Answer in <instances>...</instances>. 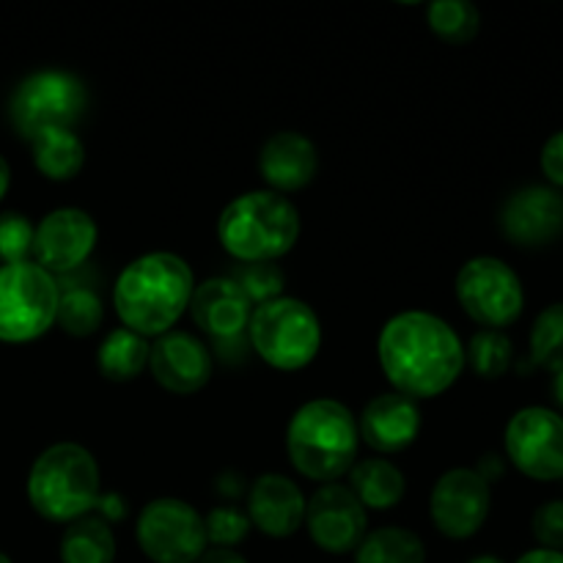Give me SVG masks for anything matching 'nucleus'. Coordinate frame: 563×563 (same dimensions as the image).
I'll return each mask as SVG.
<instances>
[{
	"mask_svg": "<svg viewBox=\"0 0 563 563\" xmlns=\"http://www.w3.org/2000/svg\"><path fill=\"white\" fill-rule=\"evenodd\" d=\"M377 355L396 394L412 401L445 394L465 368V346L456 330L427 311H405L385 322Z\"/></svg>",
	"mask_w": 563,
	"mask_h": 563,
	"instance_id": "obj_1",
	"label": "nucleus"
},
{
	"mask_svg": "<svg viewBox=\"0 0 563 563\" xmlns=\"http://www.w3.org/2000/svg\"><path fill=\"white\" fill-rule=\"evenodd\" d=\"M196 278L176 253H146L121 269L113 286V308L126 330L143 339L170 333L190 308Z\"/></svg>",
	"mask_w": 563,
	"mask_h": 563,
	"instance_id": "obj_2",
	"label": "nucleus"
},
{
	"mask_svg": "<svg viewBox=\"0 0 563 563\" xmlns=\"http://www.w3.org/2000/svg\"><path fill=\"white\" fill-rule=\"evenodd\" d=\"M357 421L335 399H313L291 416L286 451L297 473L311 482L330 484L352 471L357 456Z\"/></svg>",
	"mask_w": 563,
	"mask_h": 563,
	"instance_id": "obj_3",
	"label": "nucleus"
},
{
	"mask_svg": "<svg viewBox=\"0 0 563 563\" xmlns=\"http://www.w3.org/2000/svg\"><path fill=\"white\" fill-rule=\"evenodd\" d=\"M300 236V214L289 198L273 190H253L234 198L220 212L218 240L234 262H278Z\"/></svg>",
	"mask_w": 563,
	"mask_h": 563,
	"instance_id": "obj_4",
	"label": "nucleus"
},
{
	"mask_svg": "<svg viewBox=\"0 0 563 563\" xmlns=\"http://www.w3.org/2000/svg\"><path fill=\"white\" fill-rule=\"evenodd\" d=\"M27 500L47 522L80 520L99 500V467L91 451L77 443H55L38 454L27 476Z\"/></svg>",
	"mask_w": 563,
	"mask_h": 563,
	"instance_id": "obj_5",
	"label": "nucleus"
},
{
	"mask_svg": "<svg viewBox=\"0 0 563 563\" xmlns=\"http://www.w3.org/2000/svg\"><path fill=\"white\" fill-rule=\"evenodd\" d=\"M247 339L267 366L278 372H300L319 355L322 324L308 302L278 297L253 308Z\"/></svg>",
	"mask_w": 563,
	"mask_h": 563,
	"instance_id": "obj_6",
	"label": "nucleus"
},
{
	"mask_svg": "<svg viewBox=\"0 0 563 563\" xmlns=\"http://www.w3.org/2000/svg\"><path fill=\"white\" fill-rule=\"evenodd\" d=\"M60 286L36 262L0 267V341L27 344L47 333L58 317Z\"/></svg>",
	"mask_w": 563,
	"mask_h": 563,
	"instance_id": "obj_7",
	"label": "nucleus"
},
{
	"mask_svg": "<svg viewBox=\"0 0 563 563\" xmlns=\"http://www.w3.org/2000/svg\"><path fill=\"white\" fill-rule=\"evenodd\" d=\"M88 108V91L75 75L44 69L25 77L11 93L9 119L16 135L31 141L42 130H71Z\"/></svg>",
	"mask_w": 563,
	"mask_h": 563,
	"instance_id": "obj_8",
	"label": "nucleus"
},
{
	"mask_svg": "<svg viewBox=\"0 0 563 563\" xmlns=\"http://www.w3.org/2000/svg\"><path fill=\"white\" fill-rule=\"evenodd\" d=\"M456 300L484 330H504L520 319L526 291L509 264L495 256H476L462 264L456 275Z\"/></svg>",
	"mask_w": 563,
	"mask_h": 563,
	"instance_id": "obj_9",
	"label": "nucleus"
},
{
	"mask_svg": "<svg viewBox=\"0 0 563 563\" xmlns=\"http://www.w3.org/2000/svg\"><path fill=\"white\" fill-rule=\"evenodd\" d=\"M137 548L152 563H198L207 553L203 517L179 498H157L137 517Z\"/></svg>",
	"mask_w": 563,
	"mask_h": 563,
	"instance_id": "obj_10",
	"label": "nucleus"
},
{
	"mask_svg": "<svg viewBox=\"0 0 563 563\" xmlns=\"http://www.w3.org/2000/svg\"><path fill=\"white\" fill-rule=\"evenodd\" d=\"M506 456L537 482L563 478V418L548 407H526L506 427Z\"/></svg>",
	"mask_w": 563,
	"mask_h": 563,
	"instance_id": "obj_11",
	"label": "nucleus"
},
{
	"mask_svg": "<svg viewBox=\"0 0 563 563\" xmlns=\"http://www.w3.org/2000/svg\"><path fill=\"white\" fill-rule=\"evenodd\" d=\"M489 506H493L489 484L471 467H454L434 484L429 515L443 537L462 542L482 531L489 517Z\"/></svg>",
	"mask_w": 563,
	"mask_h": 563,
	"instance_id": "obj_12",
	"label": "nucleus"
},
{
	"mask_svg": "<svg viewBox=\"0 0 563 563\" xmlns=\"http://www.w3.org/2000/svg\"><path fill=\"white\" fill-rule=\"evenodd\" d=\"M366 526V509L344 484H324L306 506L308 537L330 555L355 553L368 533Z\"/></svg>",
	"mask_w": 563,
	"mask_h": 563,
	"instance_id": "obj_13",
	"label": "nucleus"
},
{
	"mask_svg": "<svg viewBox=\"0 0 563 563\" xmlns=\"http://www.w3.org/2000/svg\"><path fill=\"white\" fill-rule=\"evenodd\" d=\"M97 223L82 209H55L36 225L33 256L49 275H69L88 262L97 247Z\"/></svg>",
	"mask_w": 563,
	"mask_h": 563,
	"instance_id": "obj_14",
	"label": "nucleus"
},
{
	"mask_svg": "<svg viewBox=\"0 0 563 563\" xmlns=\"http://www.w3.org/2000/svg\"><path fill=\"white\" fill-rule=\"evenodd\" d=\"M500 231L520 247L550 245L563 234V196L542 185L511 192L500 209Z\"/></svg>",
	"mask_w": 563,
	"mask_h": 563,
	"instance_id": "obj_15",
	"label": "nucleus"
},
{
	"mask_svg": "<svg viewBox=\"0 0 563 563\" xmlns=\"http://www.w3.org/2000/svg\"><path fill=\"white\" fill-rule=\"evenodd\" d=\"M148 368L159 388L176 396H192L212 379V355L207 344L185 330H170L154 341Z\"/></svg>",
	"mask_w": 563,
	"mask_h": 563,
	"instance_id": "obj_16",
	"label": "nucleus"
},
{
	"mask_svg": "<svg viewBox=\"0 0 563 563\" xmlns=\"http://www.w3.org/2000/svg\"><path fill=\"white\" fill-rule=\"evenodd\" d=\"M306 495L291 478L264 473L247 493V520L269 539H289L306 522Z\"/></svg>",
	"mask_w": 563,
	"mask_h": 563,
	"instance_id": "obj_17",
	"label": "nucleus"
},
{
	"mask_svg": "<svg viewBox=\"0 0 563 563\" xmlns=\"http://www.w3.org/2000/svg\"><path fill=\"white\" fill-rule=\"evenodd\" d=\"M421 432V410L412 399L396 394H379L363 407L357 434L377 454H399L410 449Z\"/></svg>",
	"mask_w": 563,
	"mask_h": 563,
	"instance_id": "obj_18",
	"label": "nucleus"
},
{
	"mask_svg": "<svg viewBox=\"0 0 563 563\" xmlns=\"http://www.w3.org/2000/svg\"><path fill=\"white\" fill-rule=\"evenodd\" d=\"M187 311L196 328L212 335L214 341H234L247 330L253 306L242 295L240 286L225 275V278H209L196 286Z\"/></svg>",
	"mask_w": 563,
	"mask_h": 563,
	"instance_id": "obj_19",
	"label": "nucleus"
},
{
	"mask_svg": "<svg viewBox=\"0 0 563 563\" xmlns=\"http://www.w3.org/2000/svg\"><path fill=\"white\" fill-rule=\"evenodd\" d=\"M258 170L273 192H297L313 181L319 170V154L311 137L302 132H275L258 152Z\"/></svg>",
	"mask_w": 563,
	"mask_h": 563,
	"instance_id": "obj_20",
	"label": "nucleus"
},
{
	"mask_svg": "<svg viewBox=\"0 0 563 563\" xmlns=\"http://www.w3.org/2000/svg\"><path fill=\"white\" fill-rule=\"evenodd\" d=\"M350 489L363 509L385 511L401 504L407 493L405 473L383 456L355 462L350 471Z\"/></svg>",
	"mask_w": 563,
	"mask_h": 563,
	"instance_id": "obj_21",
	"label": "nucleus"
},
{
	"mask_svg": "<svg viewBox=\"0 0 563 563\" xmlns=\"http://www.w3.org/2000/svg\"><path fill=\"white\" fill-rule=\"evenodd\" d=\"M27 143L33 148V165L49 181L75 179L86 165V146L71 130L53 126V130H42L38 135H33Z\"/></svg>",
	"mask_w": 563,
	"mask_h": 563,
	"instance_id": "obj_22",
	"label": "nucleus"
},
{
	"mask_svg": "<svg viewBox=\"0 0 563 563\" xmlns=\"http://www.w3.org/2000/svg\"><path fill=\"white\" fill-rule=\"evenodd\" d=\"M148 352H152V346L143 335L126 328L110 330L99 344L97 368L110 383H130V379L141 377L143 368L148 366Z\"/></svg>",
	"mask_w": 563,
	"mask_h": 563,
	"instance_id": "obj_23",
	"label": "nucleus"
},
{
	"mask_svg": "<svg viewBox=\"0 0 563 563\" xmlns=\"http://www.w3.org/2000/svg\"><path fill=\"white\" fill-rule=\"evenodd\" d=\"M115 537L102 517H80L60 537V563H113Z\"/></svg>",
	"mask_w": 563,
	"mask_h": 563,
	"instance_id": "obj_24",
	"label": "nucleus"
},
{
	"mask_svg": "<svg viewBox=\"0 0 563 563\" xmlns=\"http://www.w3.org/2000/svg\"><path fill=\"white\" fill-rule=\"evenodd\" d=\"M355 563H427V548L421 537L407 528H377L357 544Z\"/></svg>",
	"mask_w": 563,
	"mask_h": 563,
	"instance_id": "obj_25",
	"label": "nucleus"
},
{
	"mask_svg": "<svg viewBox=\"0 0 563 563\" xmlns=\"http://www.w3.org/2000/svg\"><path fill=\"white\" fill-rule=\"evenodd\" d=\"M55 322L66 330L75 339H88V335L97 333L104 322V308L102 300L93 289H60V302H58V317Z\"/></svg>",
	"mask_w": 563,
	"mask_h": 563,
	"instance_id": "obj_26",
	"label": "nucleus"
},
{
	"mask_svg": "<svg viewBox=\"0 0 563 563\" xmlns=\"http://www.w3.org/2000/svg\"><path fill=\"white\" fill-rule=\"evenodd\" d=\"M427 22L443 42L467 44L482 27V14L467 0H438L427 5Z\"/></svg>",
	"mask_w": 563,
	"mask_h": 563,
	"instance_id": "obj_27",
	"label": "nucleus"
},
{
	"mask_svg": "<svg viewBox=\"0 0 563 563\" xmlns=\"http://www.w3.org/2000/svg\"><path fill=\"white\" fill-rule=\"evenodd\" d=\"M465 363L484 379H498L515 363V344L504 330H478L465 350Z\"/></svg>",
	"mask_w": 563,
	"mask_h": 563,
	"instance_id": "obj_28",
	"label": "nucleus"
},
{
	"mask_svg": "<svg viewBox=\"0 0 563 563\" xmlns=\"http://www.w3.org/2000/svg\"><path fill=\"white\" fill-rule=\"evenodd\" d=\"M531 361L548 372L563 368V302L548 306L533 322Z\"/></svg>",
	"mask_w": 563,
	"mask_h": 563,
	"instance_id": "obj_29",
	"label": "nucleus"
},
{
	"mask_svg": "<svg viewBox=\"0 0 563 563\" xmlns=\"http://www.w3.org/2000/svg\"><path fill=\"white\" fill-rule=\"evenodd\" d=\"M236 286L242 289V295L253 302H269L278 300L280 291H284L286 275L284 269L275 262H258V264H236L229 275Z\"/></svg>",
	"mask_w": 563,
	"mask_h": 563,
	"instance_id": "obj_30",
	"label": "nucleus"
},
{
	"mask_svg": "<svg viewBox=\"0 0 563 563\" xmlns=\"http://www.w3.org/2000/svg\"><path fill=\"white\" fill-rule=\"evenodd\" d=\"M33 236L36 229L25 214L5 212L0 214V262L22 264L33 253Z\"/></svg>",
	"mask_w": 563,
	"mask_h": 563,
	"instance_id": "obj_31",
	"label": "nucleus"
},
{
	"mask_svg": "<svg viewBox=\"0 0 563 563\" xmlns=\"http://www.w3.org/2000/svg\"><path fill=\"white\" fill-rule=\"evenodd\" d=\"M203 528H207V542L214 548L231 550L240 542H245V537L251 533V520L242 511L231 509V506H220L212 509L203 517Z\"/></svg>",
	"mask_w": 563,
	"mask_h": 563,
	"instance_id": "obj_32",
	"label": "nucleus"
},
{
	"mask_svg": "<svg viewBox=\"0 0 563 563\" xmlns=\"http://www.w3.org/2000/svg\"><path fill=\"white\" fill-rule=\"evenodd\" d=\"M531 531L542 550L563 553V500H548L531 517Z\"/></svg>",
	"mask_w": 563,
	"mask_h": 563,
	"instance_id": "obj_33",
	"label": "nucleus"
},
{
	"mask_svg": "<svg viewBox=\"0 0 563 563\" xmlns=\"http://www.w3.org/2000/svg\"><path fill=\"white\" fill-rule=\"evenodd\" d=\"M542 174L553 181L555 187H563V130L548 137L542 146Z\"/></svg>",
	"mask_w": 563,
	"mask_h": 563,
	"instance_id": "obj_34",
	"label": "nucleus"
},
{
	"mask_svg": "<svg viewBox=\"0 0 563 563\" xmlns=\"http://www.w3.org/2000/svg\"><path fill=\"white\" fill-rule=\"evenodd\" d=\"M97 506H99V509H102L104 522H108V520H124V515H126V504H124V500L119 498V495H113V493L99 495Z\"/></svg>",
	"mask_w": 563,
	"mask_h": 563,
	"instance_id": "obj_35",
	"label": "nucleus"
},
{
	"mask_svg": "<svg viewBox=\"0 0 563 563\" xmlns=\"http://www.w3.org/2000/svg\"><path fill=\"white\" fill-rule=\"evenodd\" d=\"M476 473H478V476H482L487 484L498 482V478L504 476V460H500V456H495V454L484 456V460L478 462Z\"/></svg>",
	"mask_w": 563,
	"mask_h": 563,
	"instance_id": "obj_36",
	"label": "nucleus"
},
{
	"mask_svg": "<svg viewBox=\"0 0 563 563\" xmlns=\"http://www.w3.org/2000/svg\"><path fill=\"white\" fill-rule=\"evenodd\" d=\"M198 563H247L242 559L236 550H223V548H212L198 559Z\"/></svg>",
	"mask_w": 563,
	"mask_h": 563,
	"instance_id": "obj_37",
	"label": "nucleus"
},
{
	"mask_svg": "<svg viewBox=\"0 0 563 563\" xmlns=\"http://www.w3.org/2000/svg\"><path fill=\"white\" fill-rule=\"evenodd\" d=\"M517 563H563V553H555V550H528L526 555H520Z\"/></svg>",
	"mask_w": 563,
	"mask_h": 563,
	"instance_id": "obj_38",
	"label": "nucleus"
},
{
	"mask_svg": "<svg viewBox=\"0 0 563 563\" xmlns=\"http://www.w3.org/2000/svg\"><path fill=\"white\" fill-rule=\"evenodd\" d=\"M9 185H11V168L9 163L0 157V201H3V196L9 192Z\"/></svg>",
	"mask_w": 563,
	"mask_h": 563,
	"instance_id": "obj_39",
	"label": "nucleus"
},
{
	"mask_svg": "<svg viewBox=\"0 0 563 563\" xmlns=\"http://www.w3.org/2000/svg\"><path fill=\"white\" fill-rule=\"evenodd\" d=\"M553 399L559 401V407L563 410V368L555 372V379H553Z\"/></svg>",
	"mask_w": 563,
	"mask_h": 563,
	"instance_id": "obj_40",
	"label": "nucleus"
},
{
	"mask_svg": "<svg viewBox=\"0 0 563 563\" xmlns=\"http://www.w3.org/2000/svg\"><path fill=\"white\" fill-rule=\"evenodd\" d=\"M467 563H504L498 559V555H476V559H471Z\"/></svg>",
	"mask_w": 563,
	"mask_h": 563,
	"instance_id": "obj_41",
	"label": "nucleus"
},
{
	"mask_svg": "<svg viewBox=\"0 0 563 563\" xmlns=\"http://www.w3.org/2000/svg\"><path fill=\"white\" fill-rule=\"evenodd\" d=\"M0 563H11V559L5 553H0Z\"/></svg>",
	"mask_w": 563,
	"mask_h": 563,
	"instance_id": "obj_42",
	"label": "nucleus"
}]
</instances>
